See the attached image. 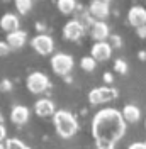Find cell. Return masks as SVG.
Returning a JSON list of instances; mask_svg holds the SVG:
<instances>
[{"instance_id":"obj_5","label":"cell","mask_w":146,"mask_h":149,"mask_svg":"<svg viewBox=\"0 0 146 149\" xmlns=\"http://www.w3.org/2000/svg\"><path fill=\"white\" fill-rule=\"evenodd\" d=\"M117 97V90L112 88V86H99V88H93L88 93V102L92 105H100V103L110 102Z\"/></svg>"},{"instance_id":"obj_8","label":"cell","mask_w":146,"mask_h":149,"mask_svg":"<svg viewBox=\"0 0 146 149\" xmlns=\"http://www.w3.org/2000/svg\"><path fill=\"white\" fill-rule=\"evenodd\" d=\"M128 22L136 29L146 27V9L139 7V5L131 7L128 12Z\"/></svg>"},{"instance_id":"obj_17","label":"cell","mask_w":146,"mask_h":149,"mask_svg":"<svg viewBox=\"0 0 146 149\" xmlns=\"http://www.w3.org/2000/svg\"><path fill=\"white\" fill-rule=\"evenodd\" d=\"M56 5H58V10L63 15H72L73 12L77 10V7H78V3L75 0H58Z\"/></svg>"},{"instance_id":"obj_14","label":"cell","mask_w":146,"mask_h":149,"mask_svg":"<svg viewBox=\"0 0 146 149\" xmlns=\"http://www.w3.org/2000/svg\"><path fill=\"white\" fill-rule=\"evenodd\" d=\"M29 115H31V110L26 105H14L10 110V120L15 125H24L29 120Z\"/></svg>"},{"instance_id":"obj_4","label":"cell","mask_w":146,"mask_h":149,"mask_svg":"<svg viewBox=\"0 0 146 149\" xmlns=\"http://www.w3.org/2000/svg\"><path fill=\"white\" fill-rule=\"evenodd\" d=\"M51 70L60 76H68V73L73 70V58L66 53H56L51 58Z\"/></svg>"},{"instance_id":"obj_32","label":"cell","mask_w":146,"mask_h":149,"mask_svg":"<svg viewBox=\"0 0 146 149\" xmlns=\"http://www.w3.org/2000/svg\"><path fill=\"white\" fill-rule=\"evenodd\" d=\"M2 122H4V117H2V112H0V124H2Z\"/></svg>"},{"instance_id":"obj_19","label":"cell","mask_w":146,"mask_h":149,"mask_svg":"<svg viewBox=\"0 0 146 149\" xmlns=\"http://www.w3.org/2000/svg\"><path fill=\"white\" fill-rule=\"evenodd\" d=\"M80 66H82V70L83 71H93L95 70V66H97V61L92 58V56H83L82 58V61H80Z\"/></svg>"},{"instance_id":"obj_22","label":"cell","mask_w":146,"mask_h":149,"mask_svg":"<svg viewBox=\"0 0 146 149\" xmlns=\"http://www.w3.org/2000/svg\"><path fill=\"white\" fill-rule=\"evenodd\" d=\"M109 39H110V42H109L110 47H121L122 46V39L119 36H110Z\"/></svg>"},{"instance_id":"obj_2","label":"cell","mask_w":146,"mask_h":149,"mask_svg":"<svg viewBox=\"0 0 146 149\" xmlns=\"http://www.w3.org/2000/svg\"><path fill=\"white\" fill-rule=\"evenodd\" d=\"M53 122H55V129L58 136L63 139L73 137L78 130V122L75 119V115L68 110H56V113L53 115Z\"/></svg>"},{"instance_id":"obj_16","label":"cell","mask_w":146,"mask_h":149,"mask_svg":"<svg viewBox=\"0 0 146 149\" xmlns=\"http://www.w3.org/2000/svg\"><path fill=\"white\" fill-rule=\"evenodd\" d=\"M121 113H122V119L128 122V124H136L141 119V110L138 109L136 105H133V103L124 105V109H122Z\"/></svg>"},{"instance_id":"obj_1","label":"cell","mask_w":146,"mask_h":149,"mask_svg":"<svg viewBox=\"0 0 146 149\" xmlns=\"http://www.w3.org/2000/svg\"><path fill=\"white\" fill-rule=\"evenodd\" d=\"M126 132V120L122 113L116 109H102L93 115L92 136L95 139L97 149H114Z\"/></svg>"},{"instance_id":"obj_10","label":"cell","mask_w":146,"mask_h":149,"mask_svg":"<svg viewBox=\"0 0 146 149\" xmlns=\"http://www.w3.org/2000/svg\"><path fill=\"white\" fill-rule=\"evenodd\" d=\"M90 36L95 42H105L110 37L109 34V26L104 20H95L93 26L90 27Z\"/></svg>"},{"instance_id":"obj_13","label":"cell","mask_w":146,"mask_h":149,"mask_svg":"<svg viewBox=\"0 0 146 149\" xmlns=\"http://www.w3.org/2000/svg\"><path fill=\"white\" fill-rule=\"evenodd\" d=\"M19 27H20V20H19V17L15 14L7 12V14H4V15L0 17V29L5 31L7 34L19 31Z\"/></svg>"},{"instance_id":"obj_24","label":"cell","mask_w":146,"mask_h":149,"mask_svg":"<svg viewBox=\"0 0 146 149\" xmlns=\"http://www.w3.org/2000/svg\"><path fill=\"white\" fill-rule=\"evenodd\" d=\"M0 90L2 92H10L12 90V83H10L9 80H2L0 81Z\"/></svg>"},{"instance_id":"obj_7","label":"cell","mask_w":146,"mask_h":149,"mask_svg":"<svg viewBox=\"0 0 146 149\" xmlns=\"http://www.w3.org/2000/svg\"><path fill=\"white\" fill-rule=\"evenodd\" d=\"M85 34V27L77 20V19H72L65 24L63 27V39L65 41H78L80 37Z\"/></svg>"},{"instance_id":"obj_31","label":"cell","mask_w":146,"mask_h":149,"mask_svg":"<svg viewBox=\"0 0 146 149\" xmlns=\"http://www.w3.org/2000/svg\"><path fill=\"white\" fill-rule=\"evenodd\" d=\"M0 149H5V142H0Z\"/></svg>"},{"instance_id":"obj_3","label":"cell","mask_w":146,"mask_h":149,"mask_svg":"<svg viewBox=\"0 0 146 149\" xmlns=\"http://www.w3.org/2000/svg\"><path fill=\"white\" fill-rule=\"evenodd\" d=\"M26 86H27V90L31 93H34V95H41V93H44L51 83H49V78L46 76L44 73H41V71H32V73L27 76V80H26Z\"/></svg>"},{"instance_id":"obj_27","label":"cell","mask_w":146,"mask_h":149,"mask_svg":"<svg viewBox=\"0 0 146 149\" xmlns=\"http://www.w3.org/2000/svg\"><path fill=\"white\" fill-rule=\"evenodd\" d=\"M128 149H146V142H133Z\"/></svg>"},{"instance_id":"obj_6","label":"cell","mask_w":146,"mask_h":149,"mask_svg":"<svg viewBox=\"0 0 146 149\" xmlns=\"http://www.w3.org/2000/svg\"><path fill=\"white\" fill-rule=\"evenodd\" d=\"M31 46H32V49L36 51L37 54L49 56L53 53V49H55V41H53V37L48 36V34H37L31 41Z\"/></svg>"},{"instance_id":"obj_29","label":"cell","mask_w":146,"mask_h":149,"mask_svg":"<svg viewBox=\"0 0 146 149\" xmlns=\"http://www.w3.org/2000/svg\"><path fill=\"white\" fill-rule=\"evenodd\" d=\"M136 31H138V36L139 37H146V27H139Z\"/></svg>"},{"instance_id":"obj_12","label":"cell","mask_w":146,"mask_h":149,"mask_svg":"<svg viewBox=\"0 0 146 149\" xmlns=\"http://www.w3.org/2000/svg\"><path fill=\"white\" fill-rule=\"evenodd\" d=\"M34 112H36L39 117H51V115L56 113V105L49 98H39L34 103Z\"/></svg>"},{"instance_id":"obj_25","label":"cell","mask_w":146,"mask_h":149,"mask_svg":"<svg viewBox=\"0 0 146 149\" xmlns=\"http://www.w3.org/2000/svg\"><path fill=\"white\" fill-rule=\"evenodd\" d=\"M7 141V129L4 124H0V142H5Z\"/></svg>"},{"instance_id":"obj_28","label":"cell","mask_w":146,"mask_h":149,"mask_svg":"<svg viewBox=\"0 0 146 149\" xmlns=\"http://www.w3.org/2000/svg\"><path fill=\"white\" fill-rule=\"evenodd\" d=\"M104 81L105 83H112V73H109V71L104 73Z\"/></svg>"},{"instance_id":"obj_30","label":"cell","mask_w":146,"mask_h":149,"mask_svg":"<svg viewBox=\"0 0 146 149\" xmlns=\"http://www.w3.org/2000/svg\"><path fill=\"white\" fill-rule=\"evenodd\" d=\"M139 58H141V59H145V58H146V54H145V53H139Z\"/></svg>"},{"instance_id":"obj_18","label":"cell","mask_w":146,"mask_h":149,"mask_svg":"<svg viewBox=\"0 0 146 149\" xmlns=\"http://www.w3.org/2000/svg\"><path fill=\"white\" fill-rule=\"evenodd\" d=\"M15 9H17L19 14L26 15V14H29L31 9H32V2H31V0H15Z\"/></svg>"},{"instance_id":"obj_33","label":"cell","mask_w":146,"mask_h":149,"mask_svg":"<svg viewBox=\"0 0 146 149\" xmlns=\"http://www.w3.org/2000/svg\"><path fill=\"white\" fill-rule=\"evenodd\" d=\"M145 125H146V122H145Z\"/></svg>"},{"instance_id":"obj_20","label":"cell","mask_w":146,"mask_h":149,"mask_svg":"<svg viewBox=\"0 0 146 149\" xmlns=\"http://www.w3.org/2000/svg\"><path fill=\"white\" fill-rule=\"evenodd\" d=\"M5 149H29L24 142L17 137H10L5 141Z\"/></svg>"},{"instance_id":"obj_9","label":"cell","mask_w":146,"mask_h":149,"mask_svg":"<svg viewBox=\"0 0 146 149\" xmlns=\"http://www.w3.org/2000/svg\"><path fill=\"white\" fill-rule=\"evenodd\" d=\"M88 12H90L92 19L104 20V19L109 15L110 5H109V2H105V0H93L90 3V7H88Z\"/></svg>"},{"instance_id":"obj_23","label":"cell","mask_w":146,"mask_h":149,"mask_svg":"<svg viewBox=\"0 0 146 149\" xmlns=\"http://www.w3.org/2000/svg\"><path fill=\"white\" fill-rule=\"evenodd\" d=\"M10 51H12V49L9 47V44H7L5 41H0V56H7Z\"/></svg>"},{"instance_id":"obj_11","label":"cell","mask_w":146,"mask_h":149,"mask_svg":"<svg viewBox=\"0 0 146 149\" xmlns=\"http://www.w3.org/2000/svg\"><path fill=\"white\" fill-rule=\"evenodd\" d=\"M90 56L95 61H107L112 56V47L107 41L105 42H95L90 49Z\"/></svg>"},{"instance_id":"obj_21","label":"cell","mask_w":146,"mask_h":149,"mask_svg":"<svg viewBox=\"0 0 146 149\" xmlns=\"http://www.w3.org/2000/svg\"><path fill=\"white\" fill-rule=\"evenodd\" d=\"M114 70L121 74H126L128 73V63L124 61V59H116V63H114Z\"/></svg>"},{"instance_id":"obj_26","label":"cell","mask_w":146,"mask_h":149,"mask_svg":"<svg viewBox=\"0 0 146 149\" xmlns=\"http://www.w3.org/2000/svg\"><path fill=\"white\" fill-rule=\"evenodd\" d=\"M36 31L39 34H46V24L44 22H36Z\"/></svg>"},{"instance_id":"obj_15","label":"cell","mask_w":146,"mask_h":149,"mask_svg":"<svg viewBox=\"0 0 146 149\" xmlns=\"http://www.w3.org/2000/svg\"><path fill=\"white\" fill-rule=\"evenodd\" d=\"M26 41H27V32H26V31H20V29L15 31V32L7 34V37H5V42L9 44V47L12 51L20 49V47L26 44Z\"/></svg>"}]
</instances>
